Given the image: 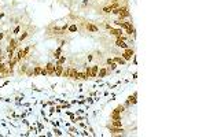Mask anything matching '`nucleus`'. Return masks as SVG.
<instances>
[{"instance_id": "f3484780", "label": "nucleus", "mask_w": 206, "mask_h": 137, "mask_svg": "<svg viewBox=\"0 0 206 137\" xmlns=\"http://www.w3.org/2000/svg\"><path fill=\"white\" fill-rule=\"evenodd\" d=\"M40 71H41V66H36V67L33 68V75H35V77H38V75H40Z\"/></svg>"}, {"instance_id": "2f4dec72", "label": "nucleus", "mask_w": 206, "mask_h": 137, "mask_svg": "<svg viewBox=\"0 0 206 137\" xmlns=\"http://www.w3.org/2000/svg\"><path fill=\"white\" fill-rule=\"evenodd\" d=\"M3 38H4V33H0V41L3 40Z\"/></svg>"}, {"instance_id": "0eeeda50", "label": "nucleus", "mask_w": 206, "mask_h": 137, "mask_svg": "<svg viewBox=\"0 0 206 137\" xmlns=\"http://www.w3.org/2000/svg\"><path fill=\"white\" fill-rule=\"evenodd\" d=\"M126 100L131 103V106H135V104L137 103V92H133L131 96H128V99Z\"/></svg>"}, {"instance_id": "6e6552de", "label": "nucleus", "mask_w": 206, "mask_h": 137, "mask_svg": "<svg viewBox=\"0 0 206 137\" xmlns=\"http://www.w3.org/2000/svg\"><path fill=\"white\" fill-rule=\"evenodd\" d=\"M107 67H102V68H99V71H98V77H99V80H102V78H105V77H107Z\"/></svg>"}, {"instance_id": "20e7f679", "label": "nucleus", "mask_w": 206, "mask_h": 137, "mask_svg": "<svg viewBox=\"0 0 206 137\" xmlns=\"http://www.w3.org/2000/svg\"><path fill=\"white\" fill-rule=\"evenodd\" d=\"M109 32H110V34H111V36H114L115 38L121 37L122 34H124V30H122L121 27H117V29H113V27H111V29H110Z\"/></svg>"}, {"instance_id": "dca6fc26", "label": "nucleus", "mask_w": 206, "mask_h": 137, "mask_svg": "<svg viewBox=\"0 0 206 137\" xmlns=\"http://www.w3.org/2000/svg\"><path fill=\"white\" fill-rule=\"evenodd\" d=\"M110 126L121 127L122 126V122H121V121H117V119H111V125H110Z\"/></svg>"}, {"instance_id": "393cba45", "label": "nucleus", "mask_w": 206, "mask_h": 137, "mask_svg": "<svg viewBox=\"0 0 206 137\" xmlns=\"http://www.w3.org/2000/svg\"><path fill=\"white\" fill-rule=\"evenodd\" d=\"M111 14H114V15H118V14H120V7H118V8H114V10L111 11Z\"/></svg>"}, {"instance_id": "f8f14e48", "label": "nucleus", "mask_w": 206, "mask_h": 137, "mask_svg": "<svg viewBox=\"0 0 206 137\" xmlns=\"http://www.w3.org/2000/svg\"><path fill=\"white\" fill-rule=\"evenodd\" d=\"M85 27H87V30H88V32H94V33L99 32V27H98V26H95V25H92V23H87V25H85Z\"/></svg>"}, {"instance_id": "72a5a7b5", "label": "nucleus", "mask_w": 206, "mask_h": 137, "mask_svg": "<svg viewBox=\"0 0 206 137\" xmlns=\"http://www.w3.org/2000/svg\"><path fill=\"white\" fill-rule=\"evenodd\" d=\"M0 11H1V8H0Z\"/></svg>"}, {"instance_id": "c756f323", "label": "nucleus", "mask_w": 206, "mask_h": 137, "mask_svg": "<svg viewBox=\"0 0 206 137\" xmlns=\"http://www.w3.org/2000/svg\"><path fill=\"white\" fill-rule=\"evenodd\" d=\"M92 59H94V56H92V55H88V62H91Z\"/></svg>"}, {"instance_id": "f257e3e1", "label": "nucleus", "mask_w": 206, "mask_h": 137, "mask_svg": "<svg viewBox=\"0 0 206 137\" xmlns=\"http://www.w3.org/2000/svg\"><path fill=\"white\" fill-rule=\"evenodd\" d=\"M131 17V12H129V8L126 6H122L120 7V14H118V19L120 21H125L126 18Z\"/></svg>"}, {"instance_id": "bb28decb", "label": "nucleus", "mask_w": 206, "mask_h": 137, "mask_svg": "<svg viewBox=\"0 0 206 137\" xmlns=\"http://www.w3.org/2000/svg\"><path fill=\"white\" fill-rule=\"evenodd\" d=\"M105 27H106V29H107V30H110V29H111V25H109V23H105Z\"/></svg>"}, {"instance_id": "412c9836", "label": "nucleus", "mask_w": 206, "mask_h": 137, "mask_svg": "<svg viewBox=\"0 0 206 137\" xmlns=\"http://www.w3.org/2000/svg\"><path fill=\"white\" fill-rule=\"evenodd\" d=\"M65 62H66V56H61L59 59H56L55 63H58V65H63Z\"/></svg>"}, {"instance_id": "6ab92c4d", "label": "nucleus", "mask_w": 206, "mask_h": 137, "mask_svg": "<svg viewBox=\"0 0 206 137\" xmlns=\"http://www.w3.org/2000/svg\"><path fill=\"white\" fill-rule=\"evenodd\" d=\"M61 54H62V48L59 47L55 52H54V58H55V60H56V59H59V58H61Z\"/></svg>"}, {"instance_id": "f03ea898", "label": "nucleus", "mask_w": 206, "mask_h": 137, "mask_svg": "<svg viewBox=\"0 0 206 137\" xmlns=\"http://www.w3.org/2000/svg\"><path fill=\"white\" fill-rule=\"evenodd\" d=\"M133 56H135V49H133V48H126V49H124V52H122L121 54V58L122 59H125L126 62H129L131 59L133 58Z\"/></svg>"}, {"instance_id": "423d86ee", "label": "nucleus", "mask_w": 206, "mask_h": 137, "mask_svg": "<svg viewBox=\"0 0 206 137\" xmlns=\"http://www.w3.org/2000/svg\"><path fill=\"white\" fill-rule=\"evenodd\" d=\"M54 65H55V71H54V75H55V77H61L65 66H63V65H58V63H54Z\"/></svg>"}, {"instance_id": "ddd939ff", "label": "nucleus", "mask_w": 206, "mask_h": 137, "mask_svg": "<svg viewBox=\"0 0 206 137\" xmlns=\"http://www.w3.org/2000/svg\"><path fill=\"white\" fill-rule=\"evenodd\" d=\"M69 73H70V66L63 67V71H62V75H61V77H63V78H69Z\"/></svg>"}, {"instance_id": "a878e982", "label": "nucleus", "mask_w": 206, "mask_h": 137, "mask_svg": "<svg viewBox=\"0 0 206 137\" xmlns=\"http://www.w3.org/2000/svg\"><path fill=\"white\" fill-rule=\"evenodd\" d=\"M54 132H55V134H58V136H61V134H62V132H61L59 129H55Z\"/></svg>"}, {"instance_id": "5701e85b", "label": "nucleus", "mask_w": 206, "mask_h": 137, "mask_svg": "<svg viewBox=\"0 0 206 137\" xmlns=\"http://www.w3.org/2000/svg\"><path fill=\"white\" fill-rule=\"evenodd\" d=\"M19 32H21V26H19V25H17V26H15V29L12 30V34H15V36H17V34H19Z\"/></svg>"}, {"instance_id": "4468645a", "label": "nucleus", "mask_w": 206, "mask_h": 137, "mask_svg": "<svg viewBox=\"0 0 206 137\" xmlns=\"http://www.w3.org/2000/svg\"><path fill=\"white\" fill-rule=\"evenodd\" d=\"M125 107H124V104H118V106H117V107H115V108L114 110H113V111H115V113H124V111H125Z\"/></svg>"}, {"instance_id": "a211bd4d", "label": "nucleus", "mask_w": 206, "mask_h": 137, "mask_svg": "<svg viewBox=\"0 0 206 137\" xmlns=\"http://www.w3.org/2000/svg\"><path fill=\"white\" fill-rule=\"evenodd\" d=\"M28 36H29V32H22L21 36H19V38H18V41H19V43H22V41L28 37Z\"/></svg>"}, {"instance_id": "39448f33", "label": "nucleus", "mask_w": 206, "mask_h": 137, "mask_svg": "<svg viewBox=\"0 0 206 137\" xmlns=\"http://www.w3.org/2000/svg\"><path fill=\"white\" fill-rule=\"evenodd\" d=\"M44 67L47 68V73H48V77H52L54 75V71H55V65H54L52 62H48Z\"/></svg>"}, {"instance_id": "2eb2a0df", "label": "nucleus", "mask_w": 206, "mask_h": 137, "mask_svg": "<svg viewBox=\"0 0 206 137\" xmlns=\"http://www.w3.org/2000/svg\"><path fill=\"white\" fill-rule=\"evenodd\" d=\"M84 73H85V75H87V78L91 80V66H85V67H84Z\"/></svg>"}, {"instance_id": "aec40b11", "label": "nucleus", "mask_w": 206, "mask_h": 137, "mask_svg": "<svg viewBox=\"0 0 206 137\" xmlns=\"http://www.w3.org/2000/svg\"><path fill=\"white\" fill-rule=\"evenodd\" d=\"M29 51H30V45H29V47H26V48H24V49H22V55H24V58H26V56H28Z\"/></svg>"}, {"instance_id": "7ed1b4c3", "label": "nucleus", "mask_w": 206, "mask_h": 137, "mask_svg": "<svg viewBox=\"0 0 206 137\" xmlns=\"http://www.w3.org/2000/svg\"><path fill=\"white\" fill-rule=\"evenodd\" d=\"M107 129L109 132H110V134H113V136H117V134H124L125 133V130H124V127H115V126H110V125H107Z\"/></svg>"}, {"instance_id": "7c9ffc66", "label": "nucleus", "mask_w": 206, "mask_h": 137, "mask_svg": "<svg viewBox=\"0 0 206 137\" xmlns=\"http://www.w3.org/2000/svg\"><path fill=\"white\" fill-rule=\"evenodd\" d=\"M88 4V0H84V1H83V7H85Z\"/></svg>"}, {"instance_id": "473e14b6", "label": "nucleus", "mask_w": 206, "mask_h": 137, "mask_svg": "<svg viewBox=\"0 0 206 137\" xmlns=\"http://www.w3.org/2000/svg\"><path fill=\"white\" fill-rule=\"evenodd\" d=\"M3 17H4V12H0V19H1Z\"/></svg>"}, {"instance_id": "9b49d317", "label": "nucleus", "mask_w": 206, "mask_h": 137, "mask_svg": "<svg viewBox=\"0 0 206 137\" xmlns=\"http://www.w3.org/2000/svg\"><path fill=\"white\" fill-rule=\"evenodd\" d=\"M110 118H111V119H117V121H122V114L121 113H115V111H111Z\"/></svg>"}, {"instance_id": "c85d7f7f", "label": "nucleus", "mask_w": 206, "mask_h": 137, "mask_svg": "<svg viewBox=\"0 0 206 137\" xmlns=\"http://www.w3.org/2000/svg\"><path fill=\"white\" fill-rule=\"evenodd\" d=\"M4 62V55H0V63H3Z\"/></svg>"}, {"instance_id": "b1692460", "label": "nucleus", "mask_w": 206, "mask_h": 137, "mask_svg": "<svg viewBox=\"0 0 206 137\" xmlns=\"http://www.w3.org/2000/svg\"><path fill=\"white\" fill-rule=\"evenodd\" d=\"M67 29H69V32H72V33H73V32L77 30V26H76V25H72V26H69Z\"/></svg>"}, {"instance_id": "cd10ccee", "label": "nucleus", "mask_w": 206, "mask_h": 137, "mask_svg": "<svg viewBox=\"0 0 206 137\" xmlns=\"http://www.w3.org/2000/svg\"><path fill=\"white\" fill-rule=\"evenodd\" d=\"M106 62H107V65H110V63H113L114 60H113V58H107V60H106Z\"/></svg>"}, {"instance_id": "f704fd0d", "label": "nucleus", "mask_w": 206, "mask_h": 137, "mask_svg": "<svg viewBox=\"0 0 206 137\" xmlns=\"http://www.w3.org/2000/svg\"><path fill=\"white\" fill-rule=\"evenodd\" d=\"M96 1H99V0H96Z\"/></svg>"}, {"instance_id": "9d476101", "label": "nucleus", "mask_w": 206, "mask_h": 137, "mask_svg": "<svg viewBox=\"0 0 206 137\" xmlns=\"http://www.w3.org/2000/svg\"><path fill=\"white\" fill-rule=\"evenodd\" d=\"M98 71H99V66H98V65L91 66V78L98 77Z\"/></svg>"}, {"instance_id": "4be33fe9", "label": "nucleus", "mask_w": 206, "mask_h": 137, "mask_svg": "<svg viewBox=\"0 0 206 137\" xmlns=\"http://www.w3.org/2000/svg\"><path fill=\"white\" fill-rule=\"evenodd\" d=\"M40 75H41V77H48V73H47V68H46V67H41Z\"/></svg>"}, {"instance_id": "1a4fd4ad", "label": "nucleus", "mask_w": 206, "mask_h": 137, "mask_svg": "<svg viewBox=\"0 0 206 137\" xmlns=\"http://www.w3.org/2000/svg\"><path fill=\"white\" fill-rule=\"evenodd\" d=\"M113 60H114L118 66H125V65H126V60H125V59H122L121 56H114V58H113Z\"/></svg>"}]
</instances>
